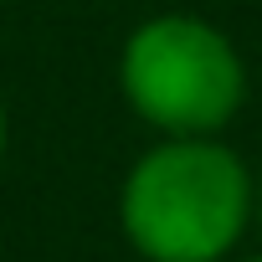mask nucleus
<instances>
[{"instance_id": "5", "label": "nucleus", "mask_w": 262, "mask_h": 262, "mask_svg": "<svg viewBox=\"0 0 262 262\" xmlns=\"http://www.w3.org/2000/svg\"><path fill=\"white\" fill-rule=\"evenodd\" d=\"M242 262H262V252H252V257H242Z\"/></svg>"}, {"instance_id": "4", "label": "nucleus", "mask_w": 262, "mask_h": 262, "mask_svg": "<svg viewBox=\"0 0 262 262\" xmlns=\"http://www.w3.org/2000/svg\"><path fill=\"white\" fill-rule=\"evenodd\" d=\"M252 226L262 231V180H257V195H252Z\"/></svg>"}, {"instance_id": "1", "label": "nucleus", "mask_w": 262, "mask_h": 262, "mask_svg": "<svg viewBox=\"0 0 262 262\" xmlns=\"http://www.w3.org/2000/svg\"><path fill=\"white\" fill-rule=\"evenodd\" d=\"M252 195L257 175L226 139H155L118 185V226L144 262H226Z\"/></svg>"}, {"instance_id": "3", "label": "nucleus", "mask_w": 262, "mask_h": 262, "mask_svg": "<svg viewBox=\"0 0 262 262\" xmlns=\"http://www.w3.org/2000/svg\"><path fill=\"white\" fill-rule=\"evenodd\" d=\"M6 149H11V113L0 103V165H6Z\"/></svg>"}, {"instance_id": "2", "label": "nucleus", "mask_w": 262, "mask_h": 262, "mask_svg": "<svg viewBox=\"0 0 262 262\" xmlns=\"http://www.w3.org/2000/svg\"><path fill=\"white\" fill-rule=\"evenodd\" d=\"M247 88L236 41L206 16H149L118 52V93L160 139H221L247 108Z\"/></svg>"}]
</instances>
